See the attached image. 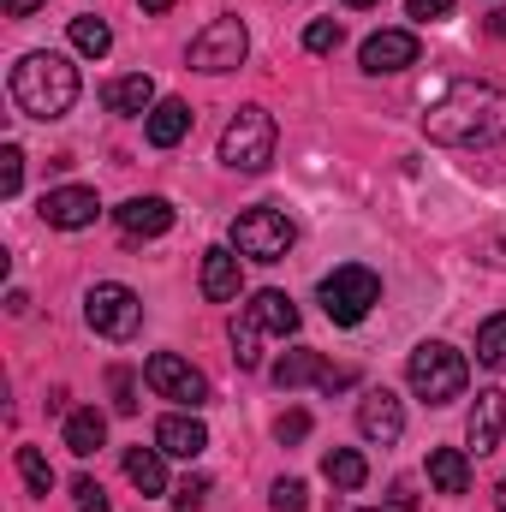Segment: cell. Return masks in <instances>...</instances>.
I'll return each mask as SVG.
<instances>
[{"instance_id":"4","label":"cell","mask_w":506,"mask_h":512,"mask_svg":"<svg viewBox=\"0 0 506 512\" xmlns=\"http://www.w3.org/2000/svg\"><path fill=\"white\" fill-rule=\"evenodd\" d=\"M274 143H280V131H274V114L268 108H239L227 131H221V161L233 167V173H262L268 161H274Z\"/></svg>"},{"instance_id":"6","label":"cell","mask_w":506,"mask_h":512,"mask_svg":"<svg viewBox=\"0 0 506 512\" xmlns=\"http://www.w3.org/2000/svg\"><path fill=\"white\" fill-rule=\"evenodd\" d=\"M84 322L102 334V340H131L137 328H143V298L120 286V280H102V286H90L84 292Z\"/></svg>"},{"instance_id":"37","label":"cell","mask_w":506,"mask_h":512,"mask_svg":"<svg viewBox=\"0 0 506 512\" xmlns=\"http://www.w3.org/2000/svg\"><path fill=\"white\" fill-rule=\"evenodd\" d=\"M417 507V489L411 483H393V512H411Z\"/></svg>"},{"instance_id":"35","label":"cell","mask_w":506,"mask_h":512,"mask_svg":"<svg viewBox=\"0 0 506 512\" xmlns=\"http://www.w3.org/2000/svg\"><path fill=\"white\" fill-rule=\"evenodd\" d=\"M108 382H114V411H137V387H131V370H114V376H108Z\"/></svg>"},{"instance_id":"40","label":"cell","mask_w":506,"mask_h":512,"mask_svg":"<svg viewBox=\"0 0 506 512\" xmlns=\"http://www.w3.org/2000/svg\"><path fill=\"white\" fill-rule=\"evenodd\" d=\"M489 30H495V36L506 42V12H495V18H489Z\"/></svg>"},{"instance_id":"41","label":"cell","mask_w":506,"mask_h":512,"mask_svg":"<svg viewBox=\"0 0 506 512\" xmlns=\"http://www.w3.org/2000/svg\"><path fill=\"white\" fill-rule=\"evenodd\" d=\"M495 501H501V512H506V477H501V489H495Z\"/></svg>"},{"instance_id":"22","label":"cell","mask_w":506,"mask_h":512,"mask_svg":"<svg viewBox=\"0 0 506 512\" xmlns=\"http://www.w3.org/2000/svg\"><path fill=\"white\" fill-rule=\"evenodd\" d=\"M167 453L161 447H131L126 453V477L137 483V495H167Z\"/></svg>"},{"instance_id":"10","label":"cell","mask_w":506,"mask_h":512,"mask_svg":"<svg viewBox=\"0 0 506 512\" xmlns=\"http://www.w3.org/2000/svg\"><path fill=\"white\" fill-rule=\"evenodd\" d=\"M96 215H102V203H96L90 185H60V191L42 197V221L60 227V233H84V227H96Z\"/></svg>"},{"instance_id":"1","label":"cell","mask_w":506,"mask_h":512,"mask_svg":"<svg viewBox=\"0 0 506 512\" xmlns=\"http://www.w3.org/2000/svg\"><path fill=\"white\" fill-rule=\"evenodd\" d=\"M429 143H447V149H483V143H501L506 137V90L501 84H477V78H459L429 114H423Z\"/></svg>"},{"instance_id":"5","label":"cell","mask_w":506,"mask_h":512,"mask_svg":"<svg viewBox=\"0 0 506 512\" xmlns=\"http://www.w3.org/2000/svg\"><path fill=\"white\" fill-rule=\"evenodd\" d=\"M376 304H381L376 268H364V262H346V268L322 274V310H328V322H340V328H358V322H364Z\"/></svg>"},{"instance_id":"43","label":"cell","mask_w":506,"mask_h":512,"mask_svg":"<svg viewBox=\"0 0 506 512\" xmlns=\"http://www.w3.org/2000/svg\"><path fill=\"white\" fill-rule=\"evenodd\" d=\"M364 512H376V507H364Z\"/></svg>"},{"instance_id":"31","label":"cell","mask_w":506,"mask_h":512,"mask_svg":"<svg viewBox=\"0 0 506 512\" xmlns=\"http://www.w3.org/2000/svg\"><path fill=\"white\" fill-rule=\"evenodd\" d=\"M72 501H78V512H114L108 507V489H102L96 477H78V483H72Z\"/></svg>"},{"instance_id":"39","label":"cell","mask_w":506,"mask_h":512,"mask_svg":"<svg viewBox=\"0 0 506 512\" xmlns=\"http://www.w3.org/2000/svg\"><path fill=\"white\" fill-rule=\"evenodd\" d=\"M143 12H173V0H137Z\"/></svg>"},{"instance_id":"13","label":"cell","mask_w":506,"mask_h":512,"mask_svg":"<svg viewBox=\"0 0 506 512\" xmlns=\"http://www.w3.org/2000/svg\"><path fill=\"white\" fill-rule=\"evenodd\" d=\"M501 435H506V393L483 387L477 405H471V417H465V441H471V453H495Z\"/></svg>"},{"instance_id":"36","label":"cell","mask_w":506,"mask_h":512,"mask_svg":"<svg viewBox=\"0 0 506 512\" xmlns=\"http://www.w3.org/2000/svg\"><path fill=\"white\" fill-rule=\"evenodd\" d=\"M405 12H411L417 24H435V18H447V12H453V0H405Z\"/></svg>"},{"instance_id":"38","label":"cell","mask_w":506,"mask_h":512,"mask_svg":"<svg viewBox=\"0 0 506 512\" xmlns=\"http://www.w3.org/2000/svg\"><path fill=\"white\" fill-rule=\"evenodd\" d=\"M30 12H42V0H6V18H30Z\"/></svg>"},{"instance_id":"19","label":"cell","mask_w":506,"mask_h":512,"mask_svg":"<svg viewBox=\"0 0 506 512\" xmlns=\"http://www.w3.org/2000/svg\"><path fill=\"white\" fill-rule=\"evenodd\" d=\"M66 447H72L78 459H90V453H102V447H108V417H102L96 405H84V411H72V417H66Z\"/></svg>"},{"instance_id":"12","label":"cell","mask_w":506,"mask_h":512,"mask_svg":"<svg viewBox=\"0 0 506 512\" xmlns=\"http://www.w3.org/2000/svg\"><path fill=\"white\" fill-rule=\"evenodd\" d=\"M358 60H364L370 78L405 72V66H417V36H411V30H376V36L358 48Z\"/></svg>"},{"instance_id":"24","label":"cell","mask_w":506,"mask_h":512,"mask_svg":"<svg viewBox=\"0 0 506 512\" xmlns=\"http://www.w3.org/2000/svg\"><path fill=\"white\" fill-rule=\"evenodd\" d=\"M322 370H328V364H322L316 352H304V346H298V352H286V358L274 364V382H280V387H304V382H322Z\"/></svg>"},{"instance_id":"23","label":"cell","mask_w":506,"mask_h":512,"mask_svg":"<svg viewBox=\"0 0 506 512\" xmlns=\"http://www.w3.org/2000/svg\"><path fill=\"white\" fill-rule=\"evenodd\" d=\"M322 477H328L334 489H364V483H370V465H364V453H352V447H334V453L322 459Z\"/></svg>"},{"instance_id":"18","label":"cell","mask_w":506,"mask_h":512,"mask_svg":"<svg viewBox=\"0 0 506 512\" xmlns=\"http://www.w3.org/2000/svg\"><path fill=\"white\" fill-rule=\"evenodd\" d=\"M245 316H251L262 334H280V340L298 334V304H292L286 292H256L251 304H245Z\"/></svg>"},{"instance_id":"33","label":"cell","mask_w":506,"mask_h":512,"mask_svg":"<svg viewBox=\"0 0 506 512\" xmlns=\"http://www.w3.org/2000/svg\"><path fill=\"white\" fill-rule=\"evenodd\" d=\"M304 435H310V411H286V417L274 423V441H280V447H292V441H304Z\"/></svg>"},{"instance_id":"25","label":"cell","mask_w":506,"mask_h":512,"mask_svg":"<svg viewBox=\"0 0 506 512\" xmlns=\"http://www.w3.org/2000/svg\"><path fill=\"white\" fill-rule=\"evenodd\" d=\"M72 48L78 54H90V60H102L108 48H114V30H108V18H72Z\"/></svg>"},{"instance_id":"32","label":"cell","mask_w":506,"mask_h":512,"mask_svg":"<svg viewBox=\"0 0 506 512\" xmlns=\"http://www.w3.org/2000/svg\"><path fill=\"white\" fill-rule=\"evenodd\" d=\"M209 501V477H185L179 489H173V512H197Z\"/></svg>"},{"instance_id":"21","label":"cell","mask_w":506,"mask_h":512,"mask_svg":"<svg viewBox=\"0 0 506 512\" xmlns=\"http://www.w3.org/2000/svg\"><path fill=\"white\" fill-rule=\"evenodd\" d=\"M161 96H155V78L149 72H131V78H114L108 84V108L114 114H149Z\"/></svg>"},{"instance_id":"30","label":"cell","mask_w":506,"mask_h":512,"mask_svg":"<svg viewBox=\"0 0 506 512\" xmlns=\"http://www.w3.org/2000/svg\"><path fill=\"white\" fill-rule=\"evenodd\" d=\"M340 36H346V30H340L334 18H316V24L304 30V48H310V54H334V48H340Z\"/></svg>"},{"instance_id":"14","label":"cell","mask_w":506,"mask_h":512,"mask_svg":"<svg viewBox=\"0 0 506 512\" xmlns=\"http://www.w3.org/2000/svg\"><path fill=\"white\" fill-rule=\"evenodd\" d=\"M114 221H120L126 239H161L173 227V203L167 197H131V203L114 209Z\"/></svg>"},{"instance_id":"27","label":"cell","mask_w":506,"mask_h":512,"mask_svg":"<svg viewBox=\"0 0 506 512\" xmlns=\"http://www.w3.org/2000/svg\"><path fill=\"white\" fill-rule=\"evenodd\" d=\"M18 477H24L30 495H48L54 489V465L42 459V447H18Z\"/></svg>"},{"instance_id":"9","label":"cell","mask_w":506,"mask_h":512,"mask_svg":"<svg viewBox=\"0 0 506 512\" xmlns=\"http://www.w3.org/2000/svg\"><path fill=\"white\" fill-rule=\"evenodd\" d=\"M143 382L155 387L161 399H179V405H191V411H197V405H209V376H203V370H191L179 352H155V358L143 364Z\"/></svg>"},{"instance_id":"7","label":"cell","mask_w":506,"mask_h":512,"mask_svg":"<svg viewBox=\"0 0 506 512\" xmlns=\"http://www.w3.org/2000/svg\"><path fill=\"white\" fill-rule=\"evenodd\" d=\"M292 245H298V227L280 209H245L233 221V251L251 256V262H280Z\"/></svg>"},{"instance_id":"11","label":"cell","mask_w":506,"mask_h":512,"mask_svg":"<svg viewBox=\"0 0 506 512\" xmlns=\"http://www.w3.org/2000/svg\"><path fill=\"white\" fill-rule=\"evenodd\" d=\"M358 435H364L370 447H393V441L405 435V405H399L387 387H376V393L358 399Z\"/></svg>"},{"instance_id":"20","label":"cell","mask_w":506,"mask_h":512,"mask_svg":"<svg viewBox=\"0 0 506 512\" xmlns=\"http://www.w3.org/2000/svg\"><path fill=\"white\" fill-rule=\"evenodd\" d=\"M429 483H435V495H465L471 489V459L459 447H435L429 453Z\"/></svg>"},{"instance_id":"3","label":"cell","mask_w":506,"mask_h":512,"mask_svg":"<svg viewBox=\"0 0 506 512\" xmlns=\"http://www.w3.org/2000/svg\"><path fill=\"white\" fill-rule=\"evenodd\" d=\"M405 382H411L417 399L447 405V399H459V393H465L471 364H465V352H453L447 340H423V346L411 352V364H405Z\"/></svg>"},{"instance_id":"29","label":"cell","mask_w":506,"mask_h":512,"mask_svg":"<svg viewBox=\"0 0 506 512\" xmlns=\"http://www.w3.org/2000/svg\"><path fill=\"white\" fill-rule=\"evenodd\" d=\"M18 191H24V149L6 143L0 149V197H18Z\"/></svg>"},{"instance_id":"26","label":"cell","mask_w":506,"mask_h":512,"mask_svg":"<svg viewBox=\"0 0 506 512\" xmlns=\"http://www.w3.org/2000/svg\"><path fill=\"white\" fill-rule=\"evenodd\" d=\"M477 364L506 370V310H501V316H489V322L477 328Z\"/></svg>"},{"instance_id":"16","label":"cell","mask_w":506,"mask_h":512,"mask_svg":"<svg viewBox=\"0 0 506 512\" xmlns=\"http://www.w3.org/2000/svg\"><path fill=\"white\" fill-rule=\"evenodd\" d=\"M185 131H191V108H185L179 96H161V102L143 114V137H149L155 149H173V143H185Z\"/></svg>"},{"instance_id":"17","label":"cell","mask_w":506,"mask_h":512,"mask_svg":"<svg viewBox=\"0 0 506 512\" xmlns=\"http://www.w3.org/2000/svg\"><path fill=\"white\" fill-rule=\"evenodd\" d=\"M203 298L209 304H233L239 298V251H227V245L203 251Z\"/></svg>"},{"instance_id":"2","label":"cell","mask_w":506,"mask_h":512,"mask_svg":"<svg viewBox=\"0 0 506 512\" xmlns=\"http://www.w3.org/2000/svg\"><path fill=\"white\" fill-rule=\"evenodd\" d=\"M12 102H18L30 120H60V114H72V102H78V66H72L66 54H48V48L24 54V60L12 66Z\"/></svg>"},{"instance_id":"28","label":"cell","mask_w":506,"mask_h":512,"mask_svg":"<svg viewBox=\"0 0 506 512\" xmlns=\"http://www.w3.org/2000/svg\"><path fill=\"white\" fill-rule=\"evenodd\" d=\"M233 358H239L245 370H256V364H262V328H256L245 310L233 316Z\"/></svg>"},{"instance_id":"15","label":"cell","mask_w":506,"mask_h":512,"mask_svg":"<svg viewBox=\"0 0 506 512\" xmlns=\"http://www.w3.org/2000/svg\"><path fill=\"white\" fill-rule=\"evenodd\" d=\"M155 447H161L167 459H197V453L209 447V429H203L191 411H173V417L155 423Z\"/></svg>"},{"instance_id":"42","label":"cell","mask_w":506,"mask_h":512,"mask_svg":"<svg viewBox=\"0 0 506 512\" xmlns=\"http://www.w3.org/2000/svg\"><path fill=\"white\" fill-rule=\"evenodd\" d=\"M346 6H358V12H364V6H381V0H346Z\"/></svg>"},{"instance_id":"34","label":"cell","mask_w":506,"mask_h":512,"mask_svg":"<svg viewBox=\"0 0 506 512\" xmlns=\"http://www.w3.org/2000/svg\"><path fill=\"white\" fill-rule=\"evenodd\" d=\"M274 512H304V483L298 477H280L274 483Z\"/></svg>"},{"instance_id":"8","label":"cell","mask_w":506,"mask_h":512,"mask_svg":"<svg viewBox=\"0 0 506 512\" xmlns=\"http://www.w3.org/2000/svg\"><path fill=\"white\" fill-rule=\"evenodd\" d=\"M245 54H251V30H245L239 18H215V24H203V30L191 36V48H185V60H191L197 72H239Z\"/></svg>"}]
</instances>
